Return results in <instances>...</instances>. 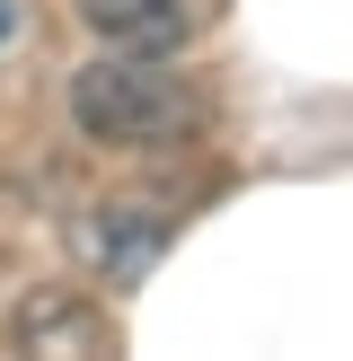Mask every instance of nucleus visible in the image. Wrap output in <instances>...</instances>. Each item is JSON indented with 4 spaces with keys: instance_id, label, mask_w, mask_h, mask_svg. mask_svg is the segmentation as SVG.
I'll use <instances>...</instances> for the list:
<instances>
[{
    "instance_id": "f257e3e1",
    "label": "nucleus",
    "mask_w": 353,
    "mask_h": 361,
    "mask_svg": "<svg viewBox=\"0 0 353 361\" xmlns=\"http://www.w3.org/2000/svg\"><path fill=\"white\" fill-rule=\"evenodd\" d=\"M71 123L88 141H106V150H176V141L203 133V97L159 53H115L106 44L71 80Z\"/></svg>"
},
{
    "instance_id": "f03ea898",
    "label": "nucleus",
    "mask_w": 353,
    "mask_h": 361,
    "mask_svg": "<svg viewBox=\"0 0 353 361\" xmlns=\"http://www.w3.org/2000/svg\"><path fill=\"white\" fill-rule=\"evenodd\" d=\"M88 35L115 53H168L186 44V0H80Z\"/></svg>"
},
{
    "instance_id": "7ed1b4c3",
    "label": "nucleus",
    "mask_w": 353,
    "mask_h": 361,
    "mask_svg": "<svg viewBox=\"0 0 353 361\" xmlns=\"http://www.w3.org/2000/svg\"><path fill=\"white\" fill-rule=\"evenodd\" d=\"M141 221H124V203L106 212V221H88V264H106V274H133V264H150V247H159V212L150 203H133Z\"/></svg>"
},
{
    "instance_id": "20e7f679",
    "label": "nucleus",
    "mask_w": 353,
    "mask_h": 361,
    "mask_svg": "<svg viewBox=\"0 0 353 361\" xmlns=\"http://www.w3.org/2000/svg\"><path fill=\"white\" fill-rule=\"evenodd\" d=\"M27 344L35 353H115V326H106L97 309H80V300H62V309L27 317Z\"/></svg>"
},
{
    "instance_id": "39448f33",
    "label": "nucleus",
    "mask_w": 353,
    "mask_h": 361,
    "mask_svg": "<svg viewBox=\"0 0 353 361\" xmlns=\"http://www.w3.org/2000/svg\"><path fill=\"white\" fill-rule=\"evenodd\" d=\"M0 35H9V0H0Z\"/></svg>"
}]
</instances>
